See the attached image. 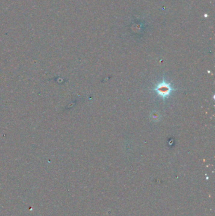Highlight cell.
<instances>
[{
	"label": "cell",
	"mask_w": 215,
	"mask_h": 216,
	"mask_svg": "<svg viewBox=\"0 0 215 216\" xmlns=\"http://www.w3.org/2000/svg\"><path fill=\"white\" fill-rule=\"evenodd\" d=\"M154 90L160 97H162L163 99H165L170 96V93L174 89L172 88L170 84L167 83L164 81L162 82L159 83L156 86Z\"/></svg>",
	"instance_id": "obj_1"
}]
</instances>
